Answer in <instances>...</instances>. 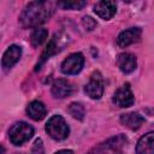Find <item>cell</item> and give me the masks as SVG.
Returning <instances> with one entry per match:
<instances>
[{
	"label": "cell",
	"mask_w": 154,
	"mask_h": 154,
	"mask_svg": "<svg viewBox=\"0 0 154 154\" xmlns=\"http://www.w3.org/2000/svg\"><path fill=\"white\" fill-rule=\"evenodd\" d=\"M52 14L51 4L47 1L29 2L19 16V22L24 28H35L43 24Z\"/></svg>",
	"instance_id": "obj_1"
},
{
	"label": "cell",
	"mask_w": 154,
	"mask_h": 154,
	"mask_svg": "<svg viewBox=\"0 0 154 154\" xmlns=\"http://www.w3.org/2000/svg\"><path fill=\"white\" fill-rule=\"evenodd\" d=\"M46 132L53 140L61 141V140H65L69 136L70 129H69L67 123L65 122V119L61 116L54 114L46 123Z\"/></svg>",
	"instance_id": "obj_2"
},
{
	"label": "cell",
	"mask_w": 154,
	"mask_h": 154,
	"mask_svg": "<svg viewBox=\"0 0 154 154\" xmlns=\"http://www.w3.org/2000/svg\"><path fill=\"white\" fill-rule=\"evenodd\" d=\"M32 135H34V128L25 122L14 123L8 131V138L11 143L14 146H22L23 143L29 141L32 137Z\"/></svg>",
	"instance_id": "obj_3"
},
{
	"label": "cell",
	"mask_w": 154,
	"mask_h": 154,
	"mask_svg": "<svg viewBox=\"0 0 154 154\" xmlns=\"http://www.w3.org/2000/svg\"><path fill=\"white\" fill-rule=\"evenodd\" d=\"M66 42H67V36H65V35H63V34H55V35L53 36V38L48 42L46 49L43 51V53H42V55H41V59H40V61H38L37 65H36V70H38L40 66H41L47 59H49L52 55L59 53V52L63 49V47L66 45Z\"/></svg>",
	"instance_id": "obj_4"
},
{
	"label": "cell",
	"mask_w": 154,
	"mask_h": 154,
	"mask_svg": "<svg viewBox=\"0 0 154 154\" xmlns=\"http://www.w3.org/2000/svg\"><path fill=\"white\" fill-rule=\"evenodd\" d=\"M84 65V57L82 53L70 54L60 65V70L64 75H77L81 72Z\"/></svg>",
	"instance_id": "obj_5"
},
{
	"label": "cell",
	"mask_w": 154,
	"mask_h": 154,
	"mask_svg": "<svg viewBox=\"0 0 154 154\" xmlns=\"http://www.w3.org/2000/svg\"><path fill=\"white\" fill-rule=\"evenodd\" d=\"M103 85H105V84H103V78H102L101 73H100L99 71H95V72L90 76L88 83L85 84V87H84V93H85L90 99H93V100H99V99L102 96V94H103Z\"/></svg>",
	"instance_id": "obj_6"
},
{
	"label": "cell",
	"mask_w": 154,
	"mask_h": 154,
	"mask_svg": "<svg viewBox=\"0 0 154 154\" xmlns=\"http://www.w3.org/2000/svg\"><path fill=\"white\" fill-rule=\"evenodd\" d=\"M134 102H135V96L132 94V90L129 83H125L119 89H117V91L113 95V103L118 107H122V108L130 107L134 105Z\"/></svg>",
	"instance_id": "obj_7"
},
{
	"label": "cell",
	"mask_w": 154,
	"mask_h": 154,
	"mask_svg": "<svg viewBox=\"0 0 154 154\" xmlns=\"http://www.w3.org/2000/svg\"><path fill=\"white\" fill-rule=\"evenodd\" d=\"M126 143H128V140L123 135L112 137L101 146L102 148L101 154H106V153L107 154H123V149L124 147H126Z\"/></svg>",
	"instance_id": "obj_8"
},
{
	"label": "cell",
	"mask_w": 154,
	"mask_h": 154,
	"mask_svg": "<svg viewBox=\"0 0 154 154\" xmlns=\"http://www.w3.org/2000/svg\"><path fill=\"white\" fill-rule=\"evenodd\" d=\"M142 30L140 28H129L123 30L117 37V45L119 47H128L135 42H138L141 38Z\"/></svg>",
	"instance_id": "obj_9"
},
{
	"label": "cell",
	"mask_w": 154,
	"mask_h": 154,
	"mask_svg": "<svg viewBox=\"0 0 154 154\" xmlns=\"http://www.w3.org/2000/svg\"><path fill=\"white\" fill-rule=\"evenodd\" d=\"M22 55V48L17 45H11L5 53L2 54V59H1V65L5 70L11 69L20 58Z\"/></svg>",
	"instance_id": "obj_10"
},
{
	"label": "cell",
	"mask_w": 154,
	"mask_h": 154,
	"mask_svg": "<svg viewBox=\"0 0 154 154\" xmlns=\"http://www.w3.org/2000/svg\"><path fill=\"white\" fill-rule=\"evenodd\" d=\"M73 87L72 84L65 78H58L52 84V94L57 99H64L72 94Z\"/></svg>",
	"instance_id": "obj_11"
},
{
	"label": "cell",
	"mask_w": 154,
	"mask_h": 154,
	"mask_svg": "<svg viewBox=\"0 0 154 154\" xmlns=\"http://www.w3.org/2000/svg\"><path fill=\"white\" fill-rule=\"evenodd\" d=\"M117 66L123 73H131L137 66L136 57L132 53H120L117 57Z\"/></svg>",
	"instance_id": "obj_12"
},
{
	"label": "cell",
	"mask_w": 154,
	"mask_h": 154,
	"mask_svg": "<svg viewBox=\"0 0 154 154\" xmlns=\"http://www.w3.org/2000/svg\"><path fill=\"white\" fill-rule=\"evenodd\" d=\"M117 11V5L114 1H99L94 5V12L102 19H111Z\"/></svg>",
	"instance_id": "obj_13"
},
{
	"label": "cell",
	"mask_w": 154,
	"mask_h": 154,
	"mask_svg": "<svg viewBox=\"0 0 154 154\" xmlns=\"http://www.w3.org/2000/svg\"><path fill=\"white\" fill-rule=\"evenodd\" d=\"M136 154H154V131L147 132L138 140Z\"/></svg>",
	"instance_id": "obj_14"
},
{
	"label": "cell",
	"mask_w": 154,
	"mask_h": 154,
	"mask_svg": "<svg viewBox=\"0 0 154 154\" xmlns=\"http://www.w3.org/2000/svg\"><path fill=\"white\" fill-rule=\"evenodd\" d=\"M144 118L136 112H130V113H125L120 116V123L122 125H124L125 128L130 129V130H137L141 128V125L143 124Z\"/></svg>",
	"instance_id": "obj_15"
},
{
	"label": "cell",
	"mask_w": 154,
	"mask_h": 154,
	"mask_svg": "<svg viewBox=\"0 0 154 154\" xmlns=\"http://www.w3.org/2000/svg\"><path fill=\"white\" fill-rule=\"evenodd\" d=\"M26 113H28V116H29L32 120L38 122V120H42V119L46 117V114H47V108H46V106H45L41 101L35 100V101H31V102L28 105V107H26Z\"/></svg>",
	"instance_id": "obj_16"
},
{
	"label": "cell",
	"mask_w": 154,
	"mask_h": 154,
	"mask_svg": "<svg viewBox=\"0 0 154 154\" xmlns=\"http://www.w3.org/2000/svg\"><path fill=\"white\" fill-rule=\"evenodd\" d=\"M47 36H48V31L46 29H43V28H36L32 31L31 36H30V42H31V45L34 47H38V46H41L46 41Z\"/></svg>",
	"instance_id": "obj_17"
},
{
	"label": "cell",
	"mask_w": 154,
	"mask_h": 154,
	"mask_svg": "<svg viewBox=\"0 0 154 154\" xmlns=\"http://www.w3.org/2000/svg\"><path fill=\"white\" fill-rule=\"evenodd\" d=\"M67 112L77 120H83L84 116H85V109L83 107L82 103L79 102H72L70 103V106L67 107Z\"/></svg>",
	"instance_id": "obj_18"
},
{
	"label": "cell",
	"mask_w": 154,
	"mask_h": 154,
	"mask_svg": "<svg viewBox=\"0 0 154 154\" xmlns=\"http://www.w3.org/2000/svg\"><path fill=\"white\" fill-rule=\"evenodd\" d=\"M87 5L85 1H63L58 2V6L63 7L64 10H81Z\"/></svg>",
	"instance_id": "obj_19"
},
{
	"label": "cell",
	"mask_w": 154,
	"mask_h": 154,
	"mask_svg": "<svg viewBox=\"0 0 154 154\" xmlns=\"http://www.w3.org/2000/svg\"><path fill=\"white\" fill-rule=\"evenodd\" d=\"M82 25L87 29V30H89V31H91L95 26H96V22L91 18V17H89V16H85V17H83V19H82Z\"/></svg>",
	"instance_id": "obj_20"
},
{
	"label": "cell",
	"mask_w": 154,
	"mask_h": 154,
	"mask_svg": "<svg viewBox=\"0 0 154 154\" xmlns=\"http://www.w3.org/2000/svg\"><path fill=\"white\" fill-rule=\"evenodd\" d=\"M31 153L32 154H45V148H43V143H42L41 138H37L35 141L32 149H31Z\"/></svg>",
	"instance_id": "obj_21"
},
{
	"label": "cell",
	"mask_w": 154,
	"mask_h": 154,
	"mask_svg": "<svg viewBox=\"0 0 154 154\" xmlns=\"http://www.w3.org/2000/svg\"><path fill=\"white\" fill-rule=\"evenodd\" d=\"M54 154H75L71 149H61V150H58V152H55Z\"/></svg>",
	"instance_id": "obj_22"
},
{
	"label": "cell",
	"mask_w": 154,
	"mask_h": 154,
	"mask_svg": "<svg viewBox=\"0 0 154 154\" xmlns=\"http://www.w3.org/2000/svg\"><path fill=\"white\" fill-rule=\"evenodd\" d=\"M89 154H93V153H89Z\"/></svg>",
	"instance_id": "obj_23"
},
{
	"label": "cell",
	"mask_w": 154,
	"mask_h": 154,
	"mask_svg": "<svg viewBox=\"0 0 154 154\" xmlns=\"http://www.w3.org/2000/svg\"><path fill=\"white\" fill-rule=\"evenodd\" d=\"M16 154H19V153H16Z\"/></svg>",
	"instance_id": "obj_24"
}]
</instances>
